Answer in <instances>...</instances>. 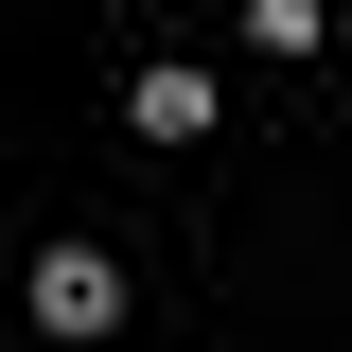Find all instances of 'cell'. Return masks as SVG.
<instances>
[{
    "label": "cell",
    "mask_w": 352,
    "mask_h": 352,
    "mask_svg": "<svg viewBox=\"0 0 352 352\" xmlns=\"http://www.w3.org/2000/svg\"><path fill=\"white\" fill-rule=\"evenodd\" d=\"M36 335L106 352V335H124V264H106V247H36Z\"/></svg>",
    "instance_id": "cell-1"
},
{
    "label": "cell",
    "mask_w": 352,
    "mask_h": 352,
    "mask_svg": "<svg viewBox=\"0 0 352 352\" xmlns=\"http://www.w3.org/2000/svg\"><path fill=\"white\" fill-rule=\"evenodd\" d=\"M124 124H141V141H212V71H141Z\"/></svg>",
    "instance_id": "cell-2"
}]
</instances>
